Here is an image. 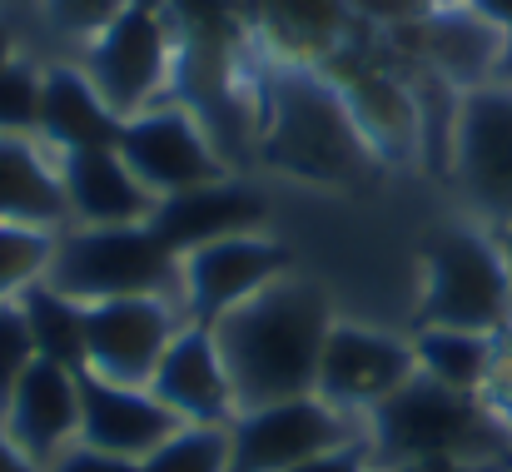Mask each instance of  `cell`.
<instances>
[{
    "label": "cell",
    "instance_id": "14",
    "mask_svg": "<svg viewBox=\"0 0 512 472\" xmlns=\"http://www.w3.org/2000/svg\"><path fill=\"white\" fill-rule=\"evenodd\" d=\"M319 70L334 80V90L343 95V105L353 110L358 130L368 135V145L378 150V159L418 155V145H423L418 100H413V90L388 65H373L353 45H339Z\"/></svg>",
    "mask_w": 512,
    "mask_h": 472
},
{
    "label": "cell",
    "instance_id": "8",
    "mask_svg": "<svg viewBox=\"0 0 512 472\" xmlns=\"http://www.w3.org/2000/svg\"><path fill=\"white\" fill-rule=\"evenodd\" d=\"M115 155L135 169V179L155 199H170V194H184V189L229 179L224 159L214 155L209 130L184 105H150V110L130 115L120 125Z\"/></svg>",
    "mask_w": 512,
    "mask_h": 472
},
{
    "label": "cell",
    "instance_id": "16",
    "mask_svg": "<svg viewBox=\"0 0 512 472\" xmlns=\"http://www.w3.org/2000/svg\"><path fill=\"white\" fill-rule=\"evenodd\" d=\"M179 428L184 423L150 388H125V383H110L80 368V443L85 448L145 463Z\"/></svg>",
    "mask_w": 512,
    "mask_h": 472
},
{
    "label": "cell",
    "instance_id": "29",
    "mask_svg": "<svg viewBox=\"0 0 512 472\" xmlns=\"http://www.w3.org/2000/svg\"><path fill=\"white\" fill-rule=\"evenodd\" d=\"M125 5H130V0H45V15H50L55 30H65V35H90V40H95Z\"/></svg>",
    "mask_w": 512,
    "mask_h": 472
},
{
    "label": "cell",
    "instance_id": "17",
    "mask_svg": "<svg viewBox=\"0 0 512 472\" xmlns=\"http://www.w3.org/2000/svg\"><path fill=\"white\" fill-rule=\"evenodd\" d=\"M150 393L170 408L179 423H234L239 403H234V383L224 368V353L214 343V328L204 323H184L165 348Z\"/></svg>",
    "mask_w": 512,
    "mask_h": 472
},
{
    "label": "cell",
    "instance_id": "24",
    "mask_svg": "<svg viewBox=\"0 0 512 472\" xmlns=\"http://www.w3.org/2000/svg\"><path fill=\"white\" fill-rule=\"evenodd\" d=\"M20 314L30 323V338H35V353L45 363H60V368H85V304L55 294L50 284H35L25 289L20 299Z\"/></svg>",
    "mask_w": 512,
    "mask_h": 472
},
{
    "label": "cell",
    "instance_id": "5",
    "mask_svg": "<svg viewBox=\"0 0 512 472\" xmlns=\"http://www.w3.org/2000/svg\"><path fill=\"white\" fill-rule=\"evenodd\" d=\"M512 309V264L473 229H443L423 254L418 328L493 333Z\"/></svg>",
    "mask_w": 512,
    "mask_h": 472
},
{
    "label": "cell",
    "instance_id": "6",
    "mask_svg": "<svg viewBox=\"0 0 512 472\" xmlns=\"http://www.w3.org/2000/svg\"><path fill=\"white\" fill-rule=\"evenodd\" d=\"M353 438H363L358 418L339 413L319 393L244 408L229 423V472H294Z\"/></svg>",
    "mask_w": 512,
    "mask_h": 472
},
{
    "label": "cell",
    "instance_id": "11",
    "mask_svg": "<svg viewBox=\"0 0 512 472\" xmlns=\"http://www.w3.org/2000/svg\"><path fill=\"white\" fill-rule=\"evenodd\" d=\"M453 174L463 194L488 214L512 224V85L488 80L458 95L453 125Z\"/></svg>",
    "mask_w": 512,
    "mask_h": 472
},
{
    "label": "cell",
    "instance_id": "35",
    "mask_svg": "<svg viewBox=\"0 0 512 472\" xmlns=\"http://www.w3.org/2000/svg\"><path fill=\"white\" fill-rule=\"evenodd\" d=\"M0 472H40L20 448H15V443H10V438H5V428H0Z\"/></svg>",
    "mask_w": 512,
    "mask_h": 472
},
{
    "label": "cell",
    "instance_id": "2",
    "mask_svg": "<svg viewBox=\"0 0 512 472\" xmlns=\"http://www.w3.org/2000/svg\"><path fill=\"white\" fill-rule=\"evenodd\" d=\"M264 159L329 189H363L383 164L319 65H279L264 115Z\"/></svg>",
    "mask_w": 512,
    "mask_h": 472
},
{
    "label": "cell",
    "instance_id": "3",
    "mask_svg": "<svg viewBox=\"0 0 512 472\" xmlns=\"http://www.w3.org/2000/svg\"><path fill=\"white\" fill-rule=\"evenodd\" d=\"M358 423H363V443L373 463H418V458L478 463L483 453L498 448V428L483 398L443 388L428 373H413L398 393H388Z\"/></svg>",
    "mask_w": 512,
    "mask_h": 472
},
{
    "label": "cell",
    "instance_id": "1",
    "mask_svg": "<svg viewBox=\"0 0 512 472\" xmlns=\"http://www.w3.org/2000/svg\"><path fill=\"white\" fill-rule=\"evenodd\" d=\"M334 323V294L304 274L274 279L269 289L219 318L214 343L224 353L239 413L309 398L319 388V363Z\"/></svg>",
    "mask_w": 512,
    "mask_h": 472
},
{
    "label": "cell",
    "instance_id": "33",
    "mask_svg": "<svg viewBox=\"0 0 512 472\" xmlns=\"http://www.w3.org/2000/svg\"><path fill=\"white\" fill-rule=\"evenodd\" d=\"M373 472H478V463H463V458H418V463H373Z\"/></svg>",
    "mask_w": 512,
    "mask_h": 472
},
{
    "label": "cell",
    "instance_id": "27",
    "mask_svg": "<svg viewBox=\"0 0 512 472\" xmlns=\"http://www.w3.org/2000/svg\"><path fill=\"white\" fill-rule=\"evenodd\" d=\"M40 80L45 70L25 60L0 70V135H40Z\"/></svg>",
    "mask_w": 512,
    "mask_h": 472
},
{
    "label": "cell",
    "instance_id": "7",
    "mask_svg": "<svg viewBox=\"0 0 512 472\" xmlns=\"http://www.w3.org/2000/svg\"><path fill=\"white\" fill-rule=\"evenodd\" d=\"M284 274H294L289 244L269 239L264 229L234 234V239L204 244L179 259V309L189 323L214 328L229 309H239L244 299H254L259 289H269Z\"/></svg>",
    "mask_w": 512,
    "mask_h": 472
},
{
    "label": "cell",
    "instance_id": "15",
    "mask_svg": "<svg viewBox=\"0 0 512 472\" xmlns=\"http://www.w3.org/2000/svg\"><path fill=\"white\" fill-rule=\"evenodd\" d=\"M5 438L45 472L70 443H80V373L35 358L0 413Z\"/></svg>",
    "mask_w": 512,
    "mask_h": 472
},
{
    "label": "cell",
    "instance_id": "25",
    "mask_svg": "<svg viewBox=\"0 0 512 472\" xmlns=\"http://www.w3.org/2000/svg\"><path fill=\"white\" fill-rule=\"evenodd\" d=\"M60 234H65V229L5 224V219H0V299H20L25 289L45 284Z\"/></svg>",
    "mask_w": 512,
    "mask_h": 472
},
{
    "label": "cell",
    "instance_id": "23",
    "mask_svg": "<svg viewBox=\"0 0 512 472\" xmlns=\"http://www.w3.org/2000/svg\"><path fill=\"white\" fill-rule=\"evenodd\" d=\"M413 358H418V373H428L443 388L473 393V398H483V388L493 383V368H498L493 333H468V328H418Z\"/></svg>",
    "mask_w": 512,
    "mask_h": 472
},
{
    "label": "cell",
    "instance_id": "13",
    "mask_svg": "<svg viewBox=\"0 0 512 472\" xmlns=\"http://www.w3.org/2000/svg\"><path fill=\"white\" fill-rule=\"evenodd\" d=\"M388 40L398 50H408V60H418L423 70H433L438 80H448L458 90L488 85L503 65V50H508V30L483 20L473 5H443L418 25L388 30Z\"/></svg>",
    "mask_w": 512,
    "mask_h": 472
},
{
    "label": "cell",
    "instance_id": "34",
    "mask_svg": "<svg viewBox=\"0 0 512 472\" xmlns=\"http://www.w3.org/2000/svg\"><path fill=\"white\" fill-rule=\"evenodd\" d=\"M468 5H473L483 20H493L498 30H508L512 35V0H468Z\"/></svg>",
    "mask_w": 512,
    "mask_h": 472
},
{
    "label": "cell",
    "instance_id": "32",
    "mask_svg": "<svg viewBox=\"0 0 512 472\" xmlns=\"http://www.w3.org/2000/svg\"><path fill=\"white\" fill-rule=\"evenodd\" d=\"M294 472H373V453H368L363 438H353L343 448H329V453L309 458L304 468H294Z\"/></svg>",
    "mask_w": 512,
    "mask_h": 472
},
{
    "label": "cell",
    "instance_id": "36",
    "mask_svg": "<svg viewBox=\"0 0 512 472\" xmlns=\"http://www.w3.org/2000/svg\"><path fill=\"white\" fill-rule=\"evenodd\" d=\"M488 388H493V398H498V413L512 423V373H493Z\"/></svg>",
    "mask_w": 512,
    "mask_h": 472
},
{
    "label": "cell",
    "instance_id": "22",
    "mask_svg": "<svg viewBox=\"0 0 512 472\" xmlns=\"http://www.w3.org/2000/svg\"><path fill=\"white\" fill-rule=\"evenodd\" d=\"M348 10L353 0H259L254 20L284 65H324L348 45Z\"/></svg>",
    "mask_w": 512,
    "mask_h": 472
},
{
    "label": "cell",
    "instance_id": "30",
    "mask_svg": "<svg viewBox=\"0 0 512 472\" xmlns=\"http://www.w3.org/2000/svg\"><path fill=\"white\" fill-rule=\"evenodd\" d=\"M358 15H368L373 25L383 30H398V25H418L438 10V0H353Z\"/></svg>",
    "mask_w": 512,
    "mask_h": 472
},
{
    "label": "cell",
    "instance_id": "9",
    "mask_svg": "<svg viewBox=\"0 0 512 472\" xmlns=\"http://www.w3.org/2000/svg\"><path fill=\"white\" fill-rule=\"evenodd\" d=\"M189 318L179 299H105L85 304V373L125 383V388H150L165 348Z\"/></svg>",
    "mask_w": 512,
    "mask_h": 472
},
{
    "label": "cell",
    "instance_id": "12",
    "mask_svg": "<svg viewBox=\"0 0 512 472\" xmlns=\"http://www.w3.org/2000/svg\"><path fill=\"white\" fill-rule=\"evenodd\" d=\"M413 373H418L413 338H393L383 328H363V323H343L339 318L329 328L314 393L324 403H334L339 413H348V418H363L388 393H398Z\"/></svg>",
    "mask_w": 512,
    "mask_h": 472
},
{
    "label": "cell",
    "instance_id": "28",
    "mask_svg": "<svg viewBox=\"0 0 512 472\" xmlns=\"http://www.w3.org/2000/svg\"><path fill=\"white\" fill-rule=\"evenodd\" d=\"M35 358L40 353H35V338H30V323L20 314V304L0 299V413H5L10 393L20 388V378L30 373Z\"/></svg>",
    "mask_w": 512,
    "mask_h": 472
},
{
    "label": "cell",
    "instance_id": "19",
    "mask_svg": "<svg viewBox=\"0 0 512 472\" xmlns=\"http://www.w3.org/2000/svg\"><path fill=\"white\" fill-rule=\"evenodd\" d=\"M65 204H70V229H115V224H150L155 194L135 179V169L115 150H70L55 159Z\"/></svg>",
    "mask_w": 512,
    "mask_h": 472
},
{
    "label": "cell",
    "instance_id": "4",
    "mask_svg": "<svg viewBox=\"0 0 512 472\" xmlns=\"http://www.w3.org/2000/svg\"><path fill=\"white\" fill-rule=\"evenodd\" d=\"M45 284L75 304L105 299H179V259L155 239L150 224L115 229H65L55 239V259Z\"/></svg>",
    "mask_w": 512,
    "mask_h": 472
},
{
    "label": "cell",
    "instance_id": "10",
    "mask_svg": "<svg viewBox=\"0 0 512 472\" xmlns=\"http://www.w3.org/2000/svg\"><path fill=\"white\" fill-rule=\"evenodd\" d=\"M85 75L90 85L105 95V105L130 120L140 110H150L155 90L170 75V35L165 20L150 0H130L95 40L85 55Z\"/></svg>",
    "mask_w": 512,
    "mask_h": 472
},
{
    "label": "cell",
    "instance_id": "38",
    "mask_svg": "<svg viewBox=\"0 0 512 472\" xmlns=\"http://www.w3.org/2000/svg\"><path fill=\"white\" fill-rule=\"evenodd\" d=\"M498 75L512 85V35H508V50H503V65H498Z\"/></svg>",
    "mask_w": 512,
    "mask_h": 472
},
{
    "label": "cell",
    "instance_id": "20",
    "mask_svg": "<svg viewBox=\"0 0 512 472\" xmlns=\"http://www.w3.org/2000/svg\"><path fill=\"white\" fill-rule=\"evenodd\" d=\"M120 115L105 105V95L90 85L85 70L75 65H50L40 80V135L55 155L70 150H115L120 140Z\"/></svg>",
    "mask_w": 512,
    "mask_h": 472
},
{
    "label": "cell",
    "instance_id": "37",
    "mask_svg": "<svg viewBox=\"0 0 512 472\" xmlns=\"http://www.w3.org/2000/svg\"><path fill=\"white\" fill-rule=\"evenodd\" d=\"M15 60V30H10V20H0V70Z\"/></svg>",
    "mask_w": 512,
    "mask_h": 472
},
{
    "label": "cell",
    "instance_id": "31",
    "mask_svg": "<svg viewBox=\"0 0 512 472\" xmlns=\"http://www.w3.org/2000/svg\"><path fill=\"white\" fill-rule=\"evenodd\" d=\"M45 472H140V463H135V458L100 453V448H85V443H70Z\"/></svg>",
    "mask_w": 512,
    "mask_h": 472
},
{
    "label": "cell",
    "instance_id": "26",
    "mask_svg": "<svg viewBox=\"0 0 512 472\" xmlns=\"http://www.w3.org/2000/svg\"><path fill=\"white\" fill-rule=\"evenodd\" d=\"M140 472H229V423H184L140 463Z\"/></svg>",
    "mask_w": 512,
    "mask_h": 472
},
{
    "label": "cell",
    "instance_id": "21",
    "mask_svg": "<svg viewBox=\"0 0 512 472\" xmlns=\"http://www.w3.org/2000/svg\"><path fill=\"white\" fill-rule=\"evenodd\" d=\"M0 219L5 224H40L70 229V204L60 169L30 145V135H0Z\"/></svg>",
    "mask_w": 512,
    "mask_h": 472
},
{
    "label": "cell",
    "instance_id": "18",
    "mask_svg": "<svg viewBox=\"0 0 512 472\" xmlns=\"http://www.w3.org/2000/svg\"><path fill=\"white\" fill-rule=\"evenodd\" d=\"M269 219V204L264 194L234 184V179H219V184H199V189H184L155 204L150 214V229L155 239L170 249L174 259L204 249V244H219V239H234V234H254L264 229Z\"/></svg>",
    "mask_w": 512,
    "mask_h": 472
}]
</instances>
